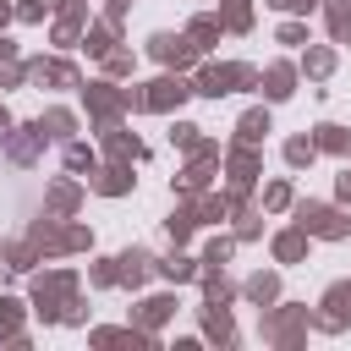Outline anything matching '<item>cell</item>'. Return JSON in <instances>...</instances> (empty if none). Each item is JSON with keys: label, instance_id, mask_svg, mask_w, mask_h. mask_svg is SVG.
<instances>
[]
</instances>
